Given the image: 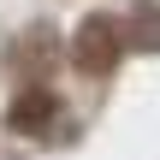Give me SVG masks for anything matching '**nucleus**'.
I'll use <instances>...</instances> for the list:
<instances>
[{
  "mask_svg": "<svg viewBox=\"0 0 160 160\" xmlns=\"http://www.w3.org/2000/svg\"><path fill=\"white\" fill-rule=\"evenodd\" d=\"M119 53H125V24H113V18H101V12L77 24V36H71V65H77V71L107 77V71L119 65Z\"/></svg>",
  "mask_w": 160,
  "mask_h": 160,
  "instance_id": "1",
  "label": "nucleus"
},
{
  "mask_svg": "<svg viewBox=\"0 0 160 160\" xmlns=\"http://www.w3.org/2000/svg\"><path fill=\"white\" fill-rule=\"evenodd\" d=\"M53 113H59L53 89H48V83H24V89H18V101H12V113H6V125L30 137V131H48V125H53Z\"/></svg>",
  "mask_w": 160,
  "mask_h": 160,
  "instance_id": "2",
  "label": "nucleus"
},
{
  "mask_svg": "<svg viewBox=\"0 0 160 160\" xmlns=\"http://www.w3.org/2000/svg\"><path fill=\"white\" fill-rule=\"evenodd\" d=\"M48 59H53V30H30V36L12 48V65H18V71H30V83H42Z\"/></svg>",
  "mask_w": 160,
  "mask_h": 160,
  "instance_id": "3",
  "label": "nucleus"
},
{
  "mask_svg": "<svg viewBox=\"0 0 160 160\" xmlns=\"http://www.w3.org/2000/svg\"><path fill=\"white\" fill-rule=\"evenodd\" d=\"M125 36H131V48H142V53H154L160 48V12L142 0L137 12H131V24H125Z\"/></svg>",
  "mask_w": 160,
  "mask_h": 160,
  "instance_id": "4",
  "label": "nucleus"
}]
</instances>
